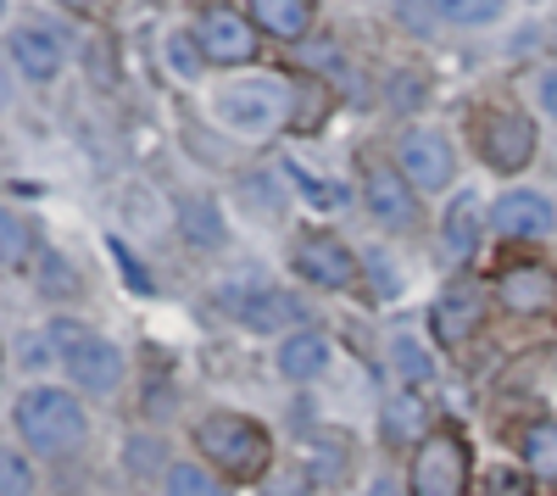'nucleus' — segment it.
Here are the masks:
<instances>
[{
  "label": "nucleus",
  "mask_w": 557,
  "mask_h": 496,
  "mask_svg": "<svg viewBox=\"0 0 557 496\" xmlns=\"http://www.w3.org/2000/svg\"><path fill=\"white\" fill-rule=\"evenodd\" d=\"M39 285L51 290V296H62V290H73V285H78V274H73V268H67L57 251H45V257H39Z\"/></svg>",
  "instance_id": "29"
},
{
  "label": "nucleus",
  "mask_w": 557,
  "mask_h": 496,
  "mask_svg": "<svg viewBox=\"0 0 557 496\" xmlns=\"http://www.w3.org/2000/svg\"><path fill=\"white\" fill-rule=\"evenodd\" d=\"M12 424H17V435L34 446L39 458H73V452H84V441H89L84 401H78L73 390H62V385H34V390H23Z\"/></svg>",
  "instance_id": "1"
},
{
  "label": "nucleus",
  "mask_w": 557,
  "mask_h": 496,
  "mask_svg": "<svg viewBox=\"0 0 557 496\" xmlns=\"http://www.w3.org/2000/svg\"><path fill=\"white\" fill-rule=\"evenodd\" d=\"M430 12L451 28H485V23H502L507 0H430Z\"/></svg>",
  "instance_id": "24"
},
{
  "label": "nucleus",
  "mask_w": 557,
  "mask_h": 496,
  "mask_svg": "<svg viewBox=\"0 0 557 496\" xmlns=\"http://www.w3.org/2000/svg\"><path fill=\"white\" fill-rule=\"evenodd\" d=\"M391 369H396L401 385H430V380H435V351H430L424 330L401 324V330L391 335Z\"/></svg>",
  "instance_id": "20"
},
{
  "label": "nucleus",
  "mask_w": 557,
  "mask_h": 496,
  "mask_svg": "<svg viewBox=\"0 0 557 496\" xmlns=\"http://www.w3.org/2000/svg\"><path fill=\"white\" fill-rule=\"evenodd\" d=\"M7 57H12V67H17L28 84H51V78L62 73V45L45 34V28H34V23H12Z\"/></svg>",
  "instance_id": "15"
},
{
  "label": "nucleus",
  "mask_w": 557,
  "mask_h": 496,
  "mask_svg": "<svg viewBox=\"0 0 557 496\" xmlns=\"http://www.w3.org/2000/svg\"><path fill=\"white\" fill-rule=\"evenodd\" d=\"M262 496H307V485H301V480H296V485H290V491H285V485H268V480H262Z\"/></svg>",
  "instance_id": "35"
},
{
  "label": "nucleus",
  "mask_w": 557,
  "mask_h": 496,
  "mask_svg": "<svg viewBox=\"0 0 557 496\" xmlns=\"http://www.w3.org/2000/svg\"><path fill=\"white\" fill-rule=\"evenodd\" d=\"M162 491L168 496H235V491H228V480L212 474L207 463H168Z\"/></svg>",
  "instance_id": "23"
},
{
  "label": "nucleus",
  "mask_w": 557,
  "mask_h": 496,
  "mask_svg": "<svg viewBox=\"0 0 557 496\" xmlns=\"http://www.w3.org/2000/svg\"><path fill=\"white\" fill-rule=\"evenodd\" d=\"M240 324L257 335H290V330H301V301L285 290H257L240 301Z\"/></svg>",
  "instance_id": "18"
},
{
  "label": "nucleus",
  "mask_w": 557,
  "mask_h": 496,
  "mask_svg": "<svg viewBox=\"0 0 557 496\" xmlns=\"http://www.w3.org/2000/svg\"><path fill=\"white\" fill-rule=\"evenodd\" d=\"M246 17L257 23V34L278 39V45H307L312 39V0H246Z\"/></svg>",
  "instance_id": "17"
},
{
  "label": "nucleus",
  "mask_w": 557,
  "mask_h": 496,
  "mask_svg": "<svg viewBox=\"0 0 557 496\" xmlns=\"http://www.w3.org/2000/svg\"><path fill=\"white\" fill-rule=\"evenodd\" d=\"M196 45H201V57L212 67H251L262 34H257V23L246 12H235V7H223V0H218V7H207L196 17Z\"/></svg>",
  "instance_id": "8"
},
{
  "label": "nucleus",
  "mask_w": 557,
  "mask_h": 496,
  "mask_svg": "<svg viewBox=\"0 0 557 496\" xmlns=\"http://www.w3.org/2000/svg\"><path fill=\"white\" fill-rule=\"evenodd\" d=\"M535 101H541L546 117H557V67H546V73L535 78Z\"/></svg>",
  "instance_id": "33"
},
{
  "label": "nucleus",
  "mask_w": 557,
  "mask_h": 496,
  "mask_svg": "<svg viewBox=\"0 0 557 496\" xmlns=\"http://www.w3.org/2000/svg\"><path fill=\"white\" fill-rule=\"evenodd\" d=\"M184 235L196 246H223V218L212 201H184Z\"/></svg>",
  "instance_id": "26"
},
{
  "label": "nucleus",
  "mask_w": 557,
  "mask_h": 496,
  "mask_svg": "<svg viewBox=\"0 0 557 496\" xmlns=\"http://www.w3.org/2000/svg\"><path fill=\"white\" fill-rule=\"evenodd\" d=\"M57 7H67V12H78V17H89V12H101L107 0H57Z\"/></svg>",
  "instance_id": "34"
},
{
  "label": "nucleus",
  "mask_w": 557,
  "mask_h": 496,
  "mask_svg": "<svg viewBox=\"0 0 557 496\" xmlns=\"http://www.w3.org/2000/svg\"><path fill=\"white\" fill-rule=\"evenodd\" d=\"M285 89H290V134H318L335 112V84L318 78L307 67H290L285 73Z\"/></svg>",
  "instance_id": "16"
},
{
  "label": "nucleus",
  "mask_w": 557,
  "mask_h": 496,
  "mask_svg": "<svg viewBox=\"0 0 557 496\" xmlns=\"http://www.w3.org/2000/svg\"><path fill=\"white\" fill-rule=\"evenodd\" d=\"M380 430H385V441H396V446H418L435 424H430V408H424V396H412V390H396L391 401H385V413H380Z\"/></svg>",
  "instance_id": "21"
},
{
  "label": "nucleus",
  "mask_w": 557,
  "mask_h": 496,
  "mask_svg": "<svg viewBox=\"0 0 557 496\" xmlns=\"http://www.w3.org/2000/svg\"><path fill=\"white\" fill-rule=\"evenodd\" d=\"M535 146H541L535 123L519 107H496V101L474 107V151H480V162L491 173H502V178L524 173L535 162Z\"/></svg>",
  "instance_id": "5"
},
{
  "label": "nucleus",
  "mask_w": 557,
  "mask_h": 496,
  "mask_svg": "<svg viewBox=\"0 0 557 496\" xmlns=\"http://www.w3.org/2000/svg\"><path fill=\"white\" fill-rule=\"evenodd\" d=\"M162 57H168V67H173V78H184V84H196L201 78V45H196V28H178V34H168L162 39Z\"/></svg>",
  "instance_id": "25"
},
{
  "label": "nucleus",
  "mask_w": 557,
  "mask_h": 496,
  "mask_svg": "<svg viewBox=\"0 0 557 496\" xmlns=\"http://www.w3.org/2000/svg\"><path fill=\"white\" fill-rule=\"evenodd\" d=\"M491 223L507 240H541V235L557 230V207L541 190H502L496 207H491Z\"/></svg>",
  "instance_id": "13"
},
{
  "label": "nucleus",
  "mask_w": 557,
  "mask_h": 496,
  "mask_svg": "<svg viewBox=\"0 0 557 496\" xmlns=\"http://www.w3.org/2000/svg\"><path fill=\"white\" fill-rule=\"evenodd\" d=\"M519 452H524V474L557 480V419H535V424L519 435Z\"/></svg>",
  "instance_id": "22"
},
{
  "label": "nucleus",
  "mask_w": 557,
  "mask_h": 496,
  "mask_svg": "<svg viewBox=\"0 0 557 496\" xmlns=\"http://www.w3.org/2000/svg\"><path fill=\"white\" fill-rule=\"evenodd\" d=\"M362 201H368V212H374L380 230H391V235H407L418 223V190L407 185V173L396 162H368Z\"/></svg>",
  "instance_id": "10"
},
{
  "label": "nucleus",
  "mask_w": 557,
  "mask_h": 496,
  "mask_svg": "<svg viewBox=\"0 0 557 496\" xmlns=\"http://www.w3.org/2000/svg\"><path fill=\"white\" fill-rule=\"evenodd\" d=\"M552 45H557V28H552Z\"/></svg>",
  "instance_id": "37"
},
{
  "label": "nucleus",
  "mask_w": 557,
  "mask_h": 496,
  "mask_svg": "<svg viewBox=\"0 0 557 496\" xmlns=\"http://www.w3.org/2000/svg\"><path fill=\"white\" fill-rule=\"evenodd\" d=\"M0 474H7L0 496H34V469L23 463V452H17V446H7V458H0Z\"/></svg>",
  "instance_id": "28"
},
{
  "label": "nucleus",
  "mask_w": 557,
  "mask_h": 496,
  "mask_svg": "<svg viewBox=\"0 0 557 496\" xmlns=\"http://www.w3.org/2000/svg\"><path fill=\"white\" fill-rule=\"evenodd\" d=\"M196 446H201V458L223 480H246V485H262V474L273 463L268 424L262 419H246V413H207L196 424Z\"/></svg>",
  "instance_id": "2"
},
{
  "label": "nucleus",
  "mask_w": 557,
  "mask_h": 496,
  "mask_svg": "<svg viewBox=\"0 0 557 496\" xmlns=\"http://www.w3.org/2000/svg\"><path fill=\"white\" fill-rule=\"evenodd\" d=\"M330 357H335V340L323 335V330H312V324H301V330H290V335H278L273 369L301 385V380H318L323 369H330Z\"/></svg>",
  "instance_id": "14"
},
{
  "label": "nucleus",
  "mask_w": 557,
  "mask_h": 496,
  "mask_svg": "<svg viewBox=\"0 0 557 496\" xmlns=\"http://www.w3.org/2000/svg\"><path fill=\"white\" fill-rule=\"evenodd\" d=\"M290 268L318 290H351L357 285V251L335 230H296Z\"/></svg>",
  "instance_id": "7"
},
{
  "label": "nucleus",
  "mask_w": 557,
  "mask_h": 496,
  "mask_svg": "<svg viewBox=\"0 0 557 496\" xmlns=\"http://www.w3.org/2000/svg\"><path fill=\"white\" fill-rule=\"evenodd\" d=\"M57 357H62L73 390H84V396H112L117 380H123V351H117L107 335H89V330H84L78 340L57 346Z\"/></svg>",
  "instance_id": "9"
},
{
  "label": "nucleus",
  "mask_w": 557,
  "mask_h": 496,
  "mask_svg": "<svg viewBox=\"0 0 557 496\" xmlns=\"http://www.w3.org/2000/svg\"><path fill=\"white\" fill-rule=\"evenodd\" d=\"M312 480H335L341 469H346V452H341V446H330V441H312Z\"/></svg>",
  "instance_id": "31"
},
{
  "label": "nucleus",
  "mask_w": 557,
  "mask_h": 496,
  "mask_svg": "<svg viewBox=\"0 0 557 496\" xmlns=\"http://www.w3.org/2000/svg\"><path fill=\"white\" fill-rule=\"evenodd\" d=\"M469 469L474 452L457 430H430L424 441L412 446V463H407V496H462L469 491Z\"/></svg>",
  "instance_id": "4"
},
{
  "label": "nucleus",
  "mask_w": 557,
  "mask_h": 496,
  "mask_svg": "<svg viewBox=\"0 0 557 496\" xmlns=\"http://www.w3.org/2000/svg\"><path fill=\"white\" fill-rule=\"evenodd\" d=\"M368 496H391V485H385V480H380V485H374V491H368Z\"/></svg>",
  "instance_id": "36"
},
{
  "label": "nucleus",
  "mask_w": 557,
  "mask_h": 496,
  "mask_svg": "<svg viewBox=\"0 0 557 496\" xmlns=\"http://www.w3.org/2000/svg\"><path fill=\"white\" fill-rule=\"evenodd\" d=\"M485 330V296L474 285H446L435 301H430V340L435 346H469L474 335Z\"/></svg>",
  "instance_id": "12"
},
{
  "label": "nucleus",
  "mask_w": 557,
  "mask_h": 496,
  "mask_svg": "<svg viewBox=\"0 0 557 496\" xmlns=\"http://www.w3.org/2000/svg\"><path fill=\"white\" fill-rule=\"evenodd\" d=\"M107 246H112V257H117V268H123V274H128V285H134V290H151V280H146V274H139V262H134V251H128L123 240H107Z\"/></svg>",
  "instance_id": "32"
},
{
  "label": "nucleus",
  "mask_w": 557,
  "mask_h": 496,
  "mask_svg": "<svg viewBox=\"0 0 557 496\" xmlns=\"http://www.w3.org/2000/svg\"><path fill=\"white\" fill-rule=\"evenodd\" d=\"M396 168L407 173V185H412L418 196H441V190L457 185V151H451L446 134L430 128V123L401 128V140H396Z\"/></svg>",
  "instance_id": "6"
},
{
  "label": "nucleus",
  "mask_w": 557,
  "mask_h": 496,
  "mask_svg": "<svg viewBox=\"0 0 557 496\" xmlns=\"http://www.w3.org/2000/svg\"><path fill=\"white\" fill-rule=\"evenodd\" d=\"M0 240H7V268L28 262V223H23V212H0Z\"/></svg>",
  "instance_id": "27"
},
{
  "label": "nucleus",
  "mask_w": 557,
  "mask_h": 496,
  "mask_svg": "<svg viewBox=\"0 0 557 496\" xmlns=\"http://www.w3.org/2000/svg\"><path fill=\"white\" fill-rule=\"evenodd\" d=\"M496 301L519 319H546L557 312V268L546 262H513L496 274Z\"/></svg>",
  "instance_id": "11"
},
{
  "label": "nucleus",
  "mask_w": 557,
  "mask_h": 496,
  "mask_svg": "<svg viewBox=\"0 0 557 496\" xmlns=\"http://www.w3.org/2000/svg\"><path fill=\"white\" fill-rule=\"evenodd\" d=\"M218 123L240 140H273L278 128H290V89L285 73L273 78H235L218 89Z\"/></svg>",
  "instance_id": "3"
},
{
  "label": "nucleus",
  "mask_w": 557,
  "mask_h": 496,
  "mask_svg": "<svg viewBox=\"0 0 557 496\" xmlns=\"http://www.w3.org/2000/svg\"><path fill=\"white\" fill-rule=\"evenodd\" d=\"M441 246L451 262H469L480 246V201L474 196H451V207L441 212Z\"/></svg>",
  "instance_id": "19"
},
{
  "label": "nucleus",
  "mask_w": 557,
  "mask_h": 496,
  "mask_svg": "<svg viewBox=\"0 0 557 496\" xmlns=\"http://www.w3.org/2000/svg\"><path fill=\"white\" fill-rule=\"evenodd\" d=\"M485 496H535V480H524L519 469H496L485 480Z\"/></svg>",
  "instance_id": "30"
}]
</instances>
